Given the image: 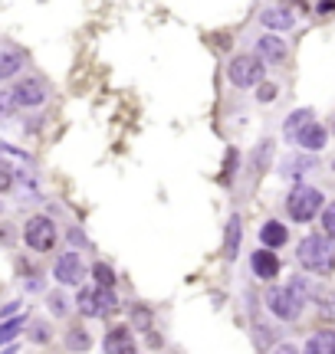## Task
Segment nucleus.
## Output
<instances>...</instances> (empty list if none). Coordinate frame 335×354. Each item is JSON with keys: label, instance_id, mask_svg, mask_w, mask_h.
<instances>
[{"label": "nucleus", "instance_id": "obj_12", "mask_svg": "<svg viewBox=\"0 0 335 354\" xmlns=\"http://www.w3.org/2000/svg\"><path fill=\"white\" fill-rule=\"evenodd\" d=\"M23 66H27L23 49H16V46H3V49H0V79H14V75H20Z\"/></svg>", "mask_w": 335, "mask_h": 354}, {"label": "nucleus", "instance_id": "obj_21", "mask_svg": "<svg viewBox=\"0 0 335 354\" xmlns=\"http://www.w3.org/2000/svg\"><path fill=\"white\" fill-rule=\"evenodd\" d=\"M240 230H244L240 217H230V223H227V246H224V252H227L230 259H233V256H237V250H240Z\"/></svg>", "mask_w": 335, "mask_h": 354}, {"label": "nucleus", "instance_id": "obj_1", "mask_svg": "<svg viewBox=\"0 0 335 354\" xmlns=\"http://www.w3.org/2000/svg\"><path fill=\"white\" fill-rule=\"evenodd\" d=\"M296 259H299V266H303L305 272L325 276V272H332L335 269V243L329 239V236H322V233L305 236L303 243H299Z\"/></svg>", "mask_w": 335, "mask_h": 354}, {"label": "nucleus", "instance_id": "obj_6", "mask_svg": "<svg viewBox=\"0 0 335 354\" xmlns=\"http://www.w3.org/2000/svg\"><path fill=\"white\" fill-rule=\"evenodd\" d=\"M227 75L237 88H250V86L259 88L263 86V62L257 56H237V59H230Z\"/></svg>", "mask_w": 335, "mask_h": 354}, {"label": "nucleus", "instance_id": "obj_14", "mask_svg": "<svg viewBox=\"0 0 335 354\" xmlns=\"http://www.w3.org/2000/svg\"><path fill=\"white\" fill-rule=\"evenodd\" d=\"M286 239H290V233H286V226L279 220H266L259 226V243H263V250H276V246H283Z\"/></svg>", "mask_w": 335, "mask_h": 354}, {"label": "nucleus", "instance_id": "obj_29", "mask_svg": "<svg viewBox=\"0 0 335 354\" xmlns=\"http://www.w3.org/2000/svg\"><path fill=\"white\" fill-rule=\"evenodd\" d=\"M0 191H14V167L10 164H0Z\"/></svg>", "mask_w": 335, "mask_h": 354}, {"label": "nucleus", "instance_id": "obj_11", "mask_svg": "<svg viewBox=\"0 0 335 354\" xmlns=\"http://www.w3.org/2000/svg\"><path fill=\"white\" fill-rule=\"evenodd\" d=\"M132 348H135L132 328L119 324V328H112V331L106 335V354H132Z\"/></svg>", "mask_w": 335, "mask_h": 354}, {"label": "nucleus", "instance_id": "obj_26", "mask_svg": "<svg viewBox=\"0 0 335 354\" xmlns=\"http://www.w3.org/2000/svg\"><path fill=\"white\" fill-rule=\"evenodd\" d=\"M20 328H27V318H14V322H3V328H0V341L3 344H10V341L20 335Z\"/></svg>", "mask_w": 335, "mask_h": 354}, {"label": "nucleus", "instance_id": "obj_7", "mask_svg": "<svg viewBox=\"0 0 335 354\" xmlns=\"http://www.w3.org/2000/svg\"><path fill=\"white\" fill-rule=\"evenodd\" d=\"M23 243L36 252L53 250V246H56V226H53V220H49V217H33V220H27V226H23Z\"/></svg>", "mask_w": 335, "mask_h": 354}, {"label": "nucleus", "instance_id": "obj_18", "mask_svg": "<svg viewBox=\"0 0 335 354\" xmlns=\"http://www.w3.org/2000/svg\"><path fill=\"white\" fill-rule=\"evenodd\" d=\"M316 164H319V161H316L312 154H296V158H290V161H286V167H283V171H286V177H290V180L303 184V174H305V171H312Z\"/></svg>", "mask_w": 335, "mask_h": 354}, {"label": "nucleus", "instance_id": "obj_27", "mask_svg": "<svg viewBox=\"0 0 335 354\" xmlns=\"http://www.w3.org/2000/svg\"><path fill=\"white\" fill-rule=\"evenodd\" d=\"M322 226H325V236L335 239V204H329L322 210Z\"/></svg>", "mask_w": 335, "mask_h": 354}, {"label": "nucleus", "instance_id": "obj_15", "mask_svg": "<svg viewBox=\"0 0 335 354\" xmlns=\"http://www.w3.org/2000/svg\"><path fill=\"white\" fill-rule=\"evenodd\" d=\"M312 121H316V118H312V108H299V112H292V115L283 121V134H286V138H299Z\"/></svg>", "mask_w": 335, "mask_h": 354}, {"label": "nucleus", "instance_id": "obj_10", "mask_svg": "<svg viewBox=\"0 0 335 354\" xmlns=\"http://www.w3.org/2000/svg\"><path fill=\"white\" fill-rule=\"evenodd\" d=\"M250 266H253L257 279H276V272H279V259L273 250H257L250 256Z\"/></svg>", "mask_w": 335, "mask_h": 354}, {"label": "nucleus", "instance_id": "obj_4", "mask_svg": "<svg viewBox=\"0 0 335 354\" xmlns=\"http://www.w3.org/2000/svg\"><path fill=\"white\" fill-rule=\"evenodd\" d=\"M303 298L292 292L290 285H273L270 292H266V309L273 311L276 318H283V322H296L299 315H303Z\"/></svg>", "mask_w": 335, "mask_h": 354}, {"label": "nucleus", "instance_id": "obj_13", "mask_svg": "<svg viewBox=\"0 0 335 354\" xmlns=\"http://www.w3.org/2000/svg\"><path fill=\"white\" fill-rule=\"evenodd\" d=\"M257 53H259V62H283L286 59V43L279 36H259Z\"/></svg>", "mask_w": 335, "mask_h": 354}, {"label": "nucleus", "instance_id": "obj_5", "mask_svg": "<svg viewBox=\"0 0 335 354\" xmlns=\"http://www.w3.org/2000/svg\"><path fill=\"white\" fill-rule=\"evenodd\" d=\"M46 95H49V86H46L40 75H23L14 88H10V99L14 105L20 108H40L46 102Z\"/></svg>", "mask_w": 335, "mask_h": 354}, {"label": "nucleus", "instance_id": "obj_19", "mask_svg": "<svg viewBox=\"0 0 335 354\" xmlns=\"http://www.w3.org/2000/svg\"><path fill=\"white\" fill-rule=\"evenodd\" d=\"M66 348H69V351H89L92 348V338H89V331H86V328H79V324H73V328H69V331H66Z\"/></svg>", "mask_w": 335, "mask_h": 354}, {"label": "nucleus", "instance_id": "obj_34", "mask_svg": "<svg viewBox=\"0 0 335 354\" xmlns=\"http://www.w3.org/2000/svg\"><path fill=\"white\" fill-rule=\"evenodd\" d=\"M0 315H3L7 322H14V315H16V302H7V305H3V311H0Z\"/></svg>", "mask_w": 335, "mask_h": 354}, {"label": "nucleus", "instance_id": "obj_24", "mask_svg": "<svg viewBox=\"0 0 335 354\" xmlns=\"http://www.w3.org/2000/svg\"><path fill=\"white\" fill-rule=\"evenodd\" d=\"M27 338H30L33 344H46V341L53 338V328L46 322H30L27 324Z\"/></svg>", "mask_w": 335, "mask_h": 354}, {"label": "nucleus", "instance_id": "obj_28", "mask_svg": "<svg viewBox=\"0 0 335 354\" xmlns=\"http://www.w3.org/2000/svg\"><path fill=\"white\" fill-rule=\"evenodd\" d=\"M253 335H257L259 348H270V344H273V328H270V324H257V328H253Z\"/></svg>", "mask_w": 335, "mask_h": 354}, {"label": "nucleus", "instance_id": "obj_33", "mask_svg": "<svg viewBox=\"0 0 335 354\" xmlns=\"http://www.w3.org/2000/svg\"><path fill=\"white\" fill-rule=\"evenodd\" d=\"M273 354H299V348L286 341V344H276V351H273Z\"/></svg>", "mask_w": 335, "mask_h": 354}, {"label": "nucleus", "instance_id": "obj_2", "mask_svg": "<svg viewBox=\"0 0 335 354\" xmlns=\"http://www.w3.org/2000/svg\"><path fill=\"white\" fill-rule=\"evenodd\" d=\"M322 206H325L322 191L319 187H312V184H296L292 193H290V200H286V210H290V217L296 223H309Z\"/></svg>", "mask_w": 335, "mask_h": 354}, {"label": "nucleus", "instance_id": "obj_25", "mask_svg": "<svg viewBox=\"0 0 335 354\" xmlns=\"http://www.w3.org/2000/svg\"><path fill=\"white\" fill-rule=\"evenodd\" d=\"M92 276H95V282H99L102 289H112V285H115V272H112L106 263H95V266H92Z\"/></svg>", "mask_w": 335, "mask_h": 354}, {"label": "nucleus", "instance_id": "obj_36", "mask_svg": "<svg viewBox=\"0 0 335 354\" xmlns=\"http://www.w3.org/2000/svg\"><path fill=\"white\" fill-rule=\"evenodd\" d=\"M148 344H152V348H161V344H165V338H161V335H152V338H148Z\"/></svg>", "mask_w": 335, "mask_h": 354}, {"label": "nucleus", "instance_id": "obj_31", "mask_svg": "<svg viewBox=\"0 0 335 354\" xmlns=\"http://www.w3.org/2000/svg\"><path fill=\"white\" fill-rule=\"evenodd\" d=\"M257 99H259V102H273V99H276V86H273V82H263V86L257 88Z\"/></svg>", "mask_w": 335, "mask_h": 354}, {"label": "nucleus", "instance_id": "obj_30", "mask_svg": "<svg viewBox=\"0 0 335 354\" xmlns=\"http://www.w3.org/2000/svg\"><path fill=\"white\" fill-rule=\"evenodd\" d=\"M132 311H135V324H138V328H152V311L145 309V305H135Z\"/></svg>", "mask_w": 335, "mask_h": 354}, {"label": "nucleus", "instance_id": "obj_23", "mask_svg": "<svg viewBox=\"0 0 335 354\" xmlns=\"http://www.w3.org/2000/svg\"><path fill=\"white\" fill-rule=\"evenodd\" d=\"M46 309L53 311V318H62V315H69V298L62 292H49L46 295Z\"/></svg>", "mask_w": 335, "mask_h": 354}, {"label": "nucleus", "instance_id": "obj_32", "mask_svg": "<svg viewBox=\"0 0 335 354\" xmlns=\"http://www.w3.org/2000/svg\"><path fill=\"white\" fill-rule=\"evenodd\" d=\"M40 289H43V279H40V276H30V279H27V292H40Z\"/></svg>", "mask_w": 335, "mask_h": 354}, {"label": "nucleus", "instance_id": "obj_35", "mask_svg": "<svg viewBox=\"0 0 335 354\" xmlns=\"http://www.w3.org/2000/svg\"><path fill=\"white\" fill-rule=\"evenodd\" d=\"M69 243H73V246H82L86 239H82V233H79V230H73V233H69Z\"/></svg>", "mask_w": 335, "mask_h": 354}, {"label": "nucleus", "instance_id": "obj_9", "mask_svg": "<svg viewBox=\"0 0 335 354\" xmlns=\"http://www.w3.org/2000/svg\"><path fill=\"white\" fill-rule=\"evenodd\" d=\"M259 23L266 30H276V33H283V30H292L296 23V14H292L286 3H270V7H263V14H259Z\"/></svg>", "mask_w": 335, "mask_h": 354}, {"label": "nucleus", "instance_id": "obj_20", "mask_svg": "<svg viewBox=\"0 0 335 354\" xmlns=\"http://www.w3.org/2000/svg\"><path fill=\"white\" fill-rule=\"evenodd\" d=\"M286 285H290V289L299 295L303 302H316V292H319V285H316V282H309L305 276H290V282H286Z\"/></svg>", "mask_w": 335, "mask_h": 354}, {"label": "nucleus", "instance_id": "obj_17", "mask_svg": "<svg viewBox=\"0 0 335 354\" xmlns=\"http://www.w3.org/2000/svg\"><path fill=\"white\" fill-rule=\"evenodd\" d=\"M296 141H299L305 151H322V148H325V141H329V132L322 128L319 121H312V125H309V128H305Z\"/></svg>", "mask_w": 335, "mask_h": 354}, {"label": "nucleus", "instance_id": "obj_8", "mask_svg": "<svg viewBox=\"0 0 335 354\" xmlns=\"http://www.w3.org/2000/svg\"><path fill=\"white\" fill-rule=\"evenodd\" d=\"M53 276H56V282H62V285H82V279H86V263L79 259L76 252H66V256L56 259Z\"/></svg>", "mask_w": 335, "mask_h": 354}, {"label": "nucleus", "instance_id": "obj_22", "mask_svg": "<svg viewBox=\"0 0 335 354\" xmlns=\"http://www.w3.org/2000/svg\"><path fill=\"white\" fill-rule=\"evenodd\" d=\"M316 309H319L322 318L335 322V292L332 289H319V292H316Z\"/></svg>", "mask_w": 335, "mask_h": 354}, {"label": "nucleus", "instance_id": "obj_16", "mask_svg": "<svg viewBox=\"0 0 335 354\" xmlns=\"http://www.w3.org/2000/svg\"><path fill=\"white\" fill-rule=\"evenodd\" d=\"M303 354H335V331H312Z\"/></svg>", "mask_w": 335, "mask_h": 354}, {"label": "nucleus", "instance_id": "obj_3", "mask_svg": "<svg viewBox=\"0 0 335 354\" xmlns=\"http://www.w3.org/2000/svg\"><path fill=\"white\" fill-rule=\"evenodd\" d=\"M76 305L82 315H89V318H99V315H115L119 309V298L112 289H102V285H89V289H82L76 298Z\"/></svg>", "mask_w": 335, "mask_h": 354}]
</instances>
